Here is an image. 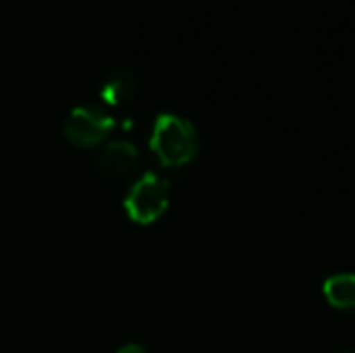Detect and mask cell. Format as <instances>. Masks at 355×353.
<instances>
[{
  "mask_svg": "<svg viewBox=\"0 0 355 353\" xmlns=\"http://www.w3.org/2000/svg\"><path fill=\"white\" fill-rule=\"evenodd\" d=\"M200 150V137L193 123L175 112H160L150 131V152L164 169L189 164Z\"/></svg>",
  "mask_w": 355,
  "mask_h": 353,
  "instance_id": "obj_1",
  "label": "cell"
},
{
  "mask_svg": "<svg viewBox=\"0 0 355 353\" xmlns=\"http://www.w3.org/2000/svg\"><path fill=\"white\" fill-rule=\"evenodd\" d=\"M324 298L333 308L354 310L355 308V275L341 273L324 281Z\"/></svg>",
  "mask_w": 355,
  "mask_h": 353,
  "instance_id": "obj_6",
  "label": "cell"
},
{
  "mask_svg": "<svg viewBox=\"0 0 355 353\" xmlns=\"http://www.w3.org/2000/svg\"><path fill=\"white\" fill-rule=\"evenodd\" d=\"M171 204V181L160 173L139 175L123 198L125 214L131 223L148 227L164 216Z\"/></svg>",
  "mask_w": 355,
  "mask_h": 353,
  "instance_id": "obj_2",
  "label": "cell"
},
{
  "mask_svg": "<svg viewBox=\"0 0 355 353\" xmlns=\"http://www.w3.org/2000/svg\"><path fill=\"white\" fill-rule=\"evenodd\" d=\"M137 92V75L125 67L116 64L100 81V100L104 106H125Z\"/></svg>",
  "mask_w": 355,
  "mask_h": 353,
  "instance_id": "obj_5",
  "label": "cell"
},
{
  "mask_svg": "<svg viewBox=\"0 0 355 353\" xmlns=\"http://www.w3.org/2000/svg\"><path fill=\"white\" fill-rule=\"evenodd\" d=\"M114 125L116 121L104 104L85 102L69 110L62 123V133L73 146L89 150L100 148L112 133Z\"/></svg>",
  "mask_w": 355,
  "mask_h": 353,
  "instance_id": "obj_3",
  "label": "cell"
},
{
  "mask_svg": "<svg viewBox=\"0 0 355 353\" xmlns=\"http://www.w3.org/2000/svg\"><path fill=\"white\" fill-rule=\"evenodd\" d=\"M337 353H355V352H354V350H339Z\"/></svg>",
  "mask_w": 355,
  "mask_h": 353,
  "instance_id": "obj_8",
  "label": "cell"
},
{
  "mask_svg": "<svg viewBox=\"0 0 355 353\" xmlns=\"http://www.w3.org/2000/svg\"><path fill=\"white\" fill-rule=\"evenodd\" d=\"M116 353H148L146 352V347L141 345V343H137V341H129V343H123Z\"/></svg>",
  "mask_w": 355,
  "mask_h": 353,
  "instance_id": "obj_7",
  "label": "cell"
},
{
  "mask_svg": "<svg viewBox=\"0 0 355 353\" xmlns=\"http://www.w3.org/2000/svg\"><path fill=\"white\" fill-rule=\"evenodd\" d=\"M141 164V152L131 139L104 141L94 156V166L104 177H129Z\"/></svg>",
  "mask_w": 355,
  "mask_h": 353,
  "instance_id": "obj_4",
  "label": "cell"
}]
</instances>
